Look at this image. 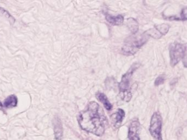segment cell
Listing matches in <instances>:
<instances>
[{
    "label": "cell",
    "instance_id": "3",
    "mask_svg": "<svg viewBox=\"0 0 187 140\" xmlns=\"http://www.w3.org/2000/svg\"><path fill=\"white\" fill-rule=\"evenodd\" d=\"M149 39L144 33L139 35H132L127 38L122 48V52L124 55L131 56L135 54Z\"/></svg>",
    "mask_w": 187,
    "mask_h": 140
},
{
    "label": "cell",
    "instance_id": "16",
    "mask_svg": "<svg viewBox=\"0 0 187 140\" xmlns=\"http://www.w3.org/2000/svg\"><path fill=\"white\" fill-rule=\"evenodd\" d=\"M0 15H4L6 16V17L8 18L9 19L11 18L13 19L11 15L9 14L8 12L6 11L5 9H4L2 8H1V7H0Z\"/></svg>",
    "mask_w": 187,
    "mask_h": 140
},
{
    "label": "cell",
    "instance_id": "9",
    "mask_svg": "<svg viewBox=\"0 0 187 140\" xmlns=\"http://www.w3.org/2000/svg\"><path fill=\"white\" fill-rule=\"evenodd\" d=\"M53 126L55 139L57 140H62L63 136V130L62 123L59 118H55L53 120Z\"/></svg>",
    "mask_w": 187,
    "mask_h": 140
},
{
    "label": "cell",
    "instance_id": "1",
    "mask_svg": "<svg viewBox=\"0 0 187 140\" xmlns=\"http://www.w3.org/2000/svg\"><path fill=\"white\" fill-rule=\"evenodd\" d=\"M78 121L81 129L97 136L104 134L108 123L103 109L95 101L89 102L79 113Z\"/></svg>",
    "mask_w": 187,
    "mask_h": 140
},
{
    "label": "cell",
    "instance_id": "6",
    "mask_svg": "<svg viewBox=\"0 0 187 140\" xmlns=\"http://www.w3.org/2000/svg\"><path fill=\"white\" fill-rule=\"evenodd\" d=\"M170 29V26L167 24H161L154 26L152 29H150L144 32V33L148 37L158 39L163 35L167 34Z\"/></svg>",
    "mask_w": 187,
    "mask_h": 140
},
{
    "label": "cell",
    "instance_id": "15",
    "mask_svg": "<svg viewBox=\"0 0 187 140\" xmlns=\"http://www.w3.org/2000/svg\"><path fill=\"white\" fill-rule=\"evenodd\" d=\"M179 16H180L181 20H187V8H184L182 9Z\"/></svg>",
    "mask_w": 187,
    "mask_h": 140
},
{
    "label": "cell",
    "instance_id": "2",
    "mask_svg": "<svg viewBox=\"0 0 187 140\" xmlns=\"http://www.w3.org/2000/svg\"><path fill=\"white\" fill-rule=\"evenodd\" d=\"M140 67L139 63L133 64L129 70L122 75L121 81L119 83V87L120 90V96L122 101L129 102L132 98V93L130 90V81L133 73Z\"/></svg>",
    "mask_w": 187,
    "mask_h": 140
},
{
    "label": "cell",
    "instance_id": "7",
    "mask_svg": "<svg viewBox=\"0 0 187 140\" xmlns=\"http://www.w3.org/2000/svg\"><path fill=\"white\" fill-rule=\"evenodd\" d=\"M141 124L138 119H133L130 123L129 132V140H140L139 135L141 132Z\"/></svg>",
    "mask_w": 187,
    "mask_h": 140
},
{
    "label": "cell",
    "instance_id": "13",
    "mask_svg": "<svg viewBox=\"0 0 187 140\" xmlns=\"http://www.w3.org/2000/svg\"><path fill=\"white\" fill-rule=\"evenodd\" d=\"M18 104V98L15 95H10L4 101L3 106L6 108H12L16 107Z\"/></svg>",
    "mask_w": 187,
    "mask_h": 140
},
{
    "label": "cell",
    "instance_id": "14",
    "mask_svg": "<svg viewBox=\"0 0 187 140\" xmlns=\"http://www.w3.org/2000/svg\"><path fill=\"white\" fill-rule=\"evenodd\" d=\"M165 80V78L163 75L159 76L155 80V82H154L155 86H158L160 85L163 84L164 83Z\"/></svg>",
    "mask_w": 187,
    "mask_h": 140
},
{
    "label": "cell",
    "instance_id": "5",
    "mask_svg": "<svg viewBox=\"0 0 187 140\" xmlns=\"http://www.w3.org/2000/svg\"><path fill=\"white\" fill-rule=\"evenodd\" d=\"M162 119L159 112H155L153 114L150 124L149 131L151 135L156 140H162Z\"/></svg>",
    "mask_w": 187,
    "mask_h": 140
},
{
    "label": "cell",
    "instance_id": "17",
    "mask_svg": "<svg viewBox=\"0 0 187 140\" xmlns=\"http://www.w3.org/2000/svg\"><path fill=\"white\" fill-rule=\"evenodd\" d=\"M3 105L2 104V103L1 102V101H0V109H2L3 108Z\"/></svg>",
    "mask_w": 187,
    "mask_h": 140
},
{
    "label": "cell",
    "instance_id": "4",
    "mask_svg": "<svg viewBox=\"0 0 187 140\" xmlns=\"http://www.w3.org/2000/svg\"><path fill=\"white\" fill-rule=\"evenodd\" d=\"M186 44L174 43L170 45V64L172 67H175L180 60L185 57L186 54Z\"/></svg>",
    "mask_w": 187,
    "mask_h": 140
},
{
    "label": "cell",
    "instance_id": "11",
    "mask_svg": "<svg viewBox=\"0 0 187 140\" xmlns=\"http://www.w3.org/2000/svg\"><path fill=\"white\" fill-rule=\"evenodd\" d=\"M96 97L98 101H99L101 103L103 104L105 108L106 109L107 111H111L112 109V105L110 102L105 94L101 92H98L96 94Z\"/></svg>",
    "mask_w": 187,
    "mask_h": 140
},
{
    "label": "cell",
    "instance_id": "12",
    "mask_svg": "<svg viewBox=\"0 0 187 140\" xmlns=\"http://www.w3.org/2000/svg\"><path fill=\"white\" fill-rule=\"evenodd\" d=\"M127 26L130 32L135 35L138 31L139 24L138 22L133 18H129L127 20Z\"/></svg>",
    "mask_w": 187,
    "mask_h": 140
},
{
    "label": "cell",
    "instance_id": "10",
    "mask_svg": "<svg viewBox=\"0 0 187 140\" xmlns=\"http://www.w3.org/2000/svg\"><path fill=\"white\" fill-rule=\"evenodd\" d=\"M105 19L108 22L111 24L112 26H120L124 22V17L122 15H118L114 16L109 14L105 15Z\"/></svg>",
    "mask_w": 187,
    "mask_h": 140
},
{
    "label": "cell",
    "instance_id": "8",
    "mask_svg": "<svg viewBox=\"0 0 187 140\" xmlns=\"http://www.w3.org/2000/svg\"><path fill=\"white\" fill-rule=\"evenodd\" d=\"M125 117V112L122 109L119 108L116 112L110 116V120L112 125L116 128L120 127L124 118Z\"/></svg>",
    "mask_w": 187,
    "mask_h": 140
}]
</instances>
